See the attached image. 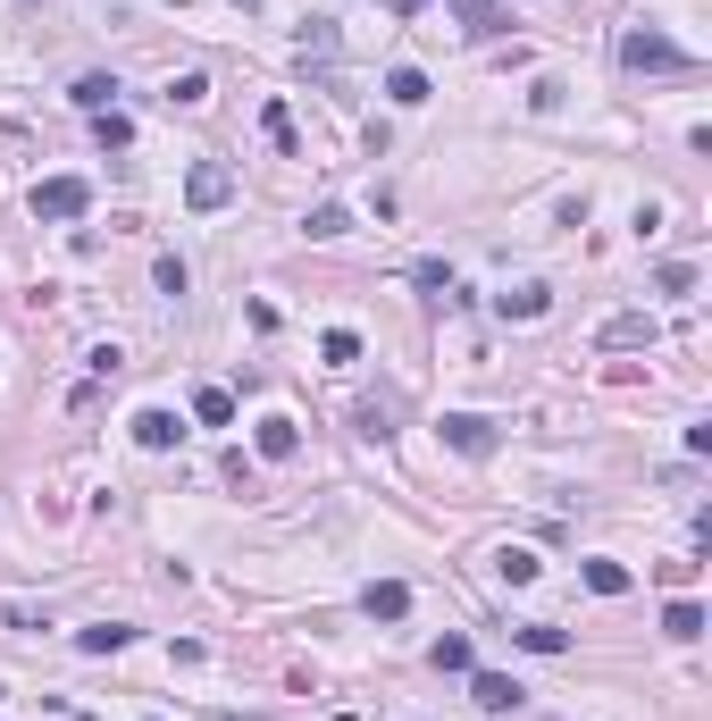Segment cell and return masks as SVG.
Listing matches in <instances>:
<instances>
[{"label": "cell", "mask_w": 712, "mask_h": 721, "mask_svg": "<svg viewBox=\"0 0 712 721\" xmlns=\"http://www.w3.org/2000/svg\"><path fill=\"white\" fill-rule=\"evenodd\" d=\"M620 68H638V77H688L695 59L679 51L671 34H645V26H638V34H620Z\"/></svg>", "instance_id": "6da1fadb"}, {"label": "cell", "mask_w": 712, "mask_h": 721, "mask_svg": "<svg viewBox=\"0 0 712 721\" xmlns=\"http://www.w3.org/2000/svg\"><path fill=\"white\" fill-rule=\"evenodd\" d=\"M93 210V185L84 176H42L34 185V219H84Z\"/></svg>", "instance_id": "7a4b0ae2"}, {"label": "cell", "mask_w": 712, "mask_h": 721, "mask_svg": "<svg viewBox=\"0 0 712 721\" xmlns=\"http://www.w3.org/2000/svg\"><path fill=\"white\" fill-rule=\"evenodd\" d=\"M603 344H612V353H654L662 319H654V311H620V319H603Z\"/></svg>", "instance_id": "3957f363"}, {"label": "cell", "mask_w": 712, "mask_h": 721, "mask_svg": "<svg viewBox=\"0 0 712 721\" xmlns=\"http://www.w3.org/2000/svg\"><path fill=\"white\" fill-rule=\"evenodd\" d=\"M445 445H452V454H469V461H487V454H495V419H478V412H445Z\"/></svg>", "instance_id": "277c9868"}, {"label": "cell", "mask_w": 712, "mask_h": 721, "mask_svg": "<svg viewBox=\"0 0 712 721\" xmlns=\"http://www.w3.org/2000/svg\"><path fill=\"white\" fill-rule=\"evenodd\" d=\"M126 428H134V445H143V454H169V445L185 437V419H176V412H160V403H151V412H134Z\"/></svg>", "instance_id": "5b68a950"}, {"label": "cell", "mask_w": 712, "mask_h": 721, "mask_svg": "<svg viewBox=\"0 0 712 721\" xmlns=\"http://www.w3.org/2000/svg\"><path fill=\"white\" fill-rule=\"evenodd\" d=\"M520 697H528V688L504 680V671H469V704H478V713H511Z\"/></svg>", "instance_id": "8992f818"}, {"label": "cell", "mask_w": 712, "mask_h": 721, "mask_svg": "<svg viewBox=\"0 0 712 721\" xmlns=\"http://www.w3.org/2000/svg\"><path fill=\"white\" fill-rule=\"evenodd\" d=\"M252 445H261V461H294V454H302V428H294L285 412H268L261 428H252Z\"/></svg>", "instance_id": "52a82bcc"}, {"label": "cell", "mask_w": 712, "mask_h": 721, "mask_svg": "<svg viewBox=\"0 0 712 721\" xmlns=\"http://www.w3.org/2000/svg\"><path fill=\"white\" fill-rule=\"evenodd\" d=\"M226 193H235V176H226L218 160H202V169L185 176V202H193V210H226Z\"/></svg>", "instance_id": "ba28073f"}, {"label": "cell", "mask_w": 712, "mask_h": 721, "mask_svg": "<svg viewBox=\"0 0 712 721\" xmlns=\"http://www.w3.org/2000/svg\"><path fill=\"white\" fill-rule=\"evenodd\" d=\"M360 612H369V621H403V612H411V588H403V579H369V588H360Z\"/></svg>", "instance_id": "9c48e42d"}, {"label": "cell", "mask_w": 712, "mask_h": 721, "mask_svg": "<svg viewBox=\"0 0 712 721\" xmlns=\"http://www.w3.org/2000/svg\"><path fill=\"white\" fill-rule=\"evenodd\" d=\"M662 638L695 646V638H704V605H688V596H671V605H662Z\"/></svg>", "instance_id": "30bf717a"}, {"label": "cell", "mask_w": 712, "mask_h": 721, "mask_svg": "<svg viewBox=\"0 0 712 721\" xmlns=\"http://www.w3.org/2000/svg\"><path fill=\"white\" fill-rule=\"evenodd\" d=\"M579 579H587L596 596H629V588H638V579H629V562H603V554H596V562H579Z\"/></svg>", "instance_id": "8fae6325"}, {"label": "cell", "mask_w": 712, "mask_h": 721, "mask_svg": "<svg viewBox=\"0 0 712 721\" xmlns=\"http://www.w3.org/2000/svg\"><path fill=\"white\" fill-rule=\"evenodd\" d=\"M452 18H461L469 34H504V26H511V18H504V0H452Z\"/></svg>", "instance_id": "7c38bea8"}, {"label": "cell", "mask_w": 712, "mask_h": 721, "mask_svg": "<svg viewBox=\"0 0 712 721\" xmlns=\"http://www.w3.org/2000/svg\"><path fill=\"white\" fill-rule=\"evenodd\" d=\"M386 101L394 110H419V101H428V77H419V68H386Z\"/></svg>", "instance_id": "4fadbf2b"}, {"label": "cell", "mask_w": 712, "mask_h": 721, "mask_svg": "<svg viewBox=\"0 0 712 721\" xmlns=\"http://www.w3.org/2000/svg\"><path fill=\"white\" fill-rule=\"evenodd\" d=\"M537 554H528V546H504V554H495V579H504V588H528V579H537Z\"/></svg>", "instance_id": "5bb4252c"}, {"label": "cell", "mask_w": 712, "mask_h": 721, "mask_svg": "<svg viewBox=\"0 0 712 721\" xmlns=\"http://www.w3.org/2000/svg\"><path fill=\"white\" fill-rule=\"evenodd\" d=\"M511 638H520L528 654H570V629H553V621H520Z\"/></svg>", "instance_id": "9a60e30c"}, {"label": "cell", "mask_w": 712, "mask_h": 721, "mask_svg": "<svg viewBox=\"0 0 712 721\" xmlns=\"http://www.w3.org/2000/svg\"><path fill=\"white\" fill-rule=\"evenodd\" d=\"M68 101H75V110H93V118H101V110H118V77H75V93H68Z\"/></svg>", "instance_id": "2e32d148"}, {"label": "cell", "mask_w": 712, "mask_h": 721, "mask_svg": "<svg viewBox=\"0 0 712 721\" xmlns=\"http://www.w3.org/2000/svg\"><path fill=\"white\" fill-rule=\"evenodd\" d=\"M344 227H353V210H344V202H319L311 219H302V235H311V244H327V235H344Z\"/></svg>", "instance_id": "e0dca14e"}, {"label": "cell", "mask_w": 712, "mask_h": 721, "mask_svg": "<svg viewBox=\"0 0 712 721\" xmlns=\"http://www.w3.org/2000/svg\"><path fill=\"white\" fill-rule=\"evenodd\" d=\"M545 311H553L545 285H511V294H504V319H545Z\"/></svg>", "instance_id": "ac0fdd59"}, {"label": "cell", "mask_w": 712, "mask_h": 721, "mask_svg": "<svg viewBox=\"0 0 712 721\" xmlns=\"http://www.w3.org/2000/svg\"><path fill=\"white\" fill-rule=\"evenodd\" d=\"M193 419H202V428H226V419H235V395H226V386H202V395H193Z\"/></svg>", "instance_id": "d6986e66"}, {"label": "cell", "mask_w": 712, "mask_h": 721, "mask_svg": "<svg viewBox=\"0 0 712 721\" xmlns=\"http://www.w3.org/2000/svg\"><path fill=\"white\" fill-rule=\"evenodd\" d=\"M134 629L126 621H101V629H75V646H84V654H118V646H126Z\"/></svg>", "instance_id": "ffe728a7"}, {"label": "cell", "mask_w": 712, "mask_h": 721, "mask_svg": "<svg viewBox=\"0 0 712 721\" xmlns=\"http://www.w3.org/2000/svg\"><path fill=\"white\" fill-rule=\"evenodd\" d=\"M93 134H101V152H126V143H134V118H126V110H101Z\"/></svg>", "instance_id": "44dd1931"}, {"label": "cell", "mask_w": 712, "mask_h": 721, "mask_svg": "<svg viewBox=\"0 0 712 721\" xmlns=\"http://www.w3.org/2000/svg\"><path fill=\"white\" fill-rule=\"evenodd\" d=\"M428 663L436 671H469V638H452V629H445V638L428 646Z\"/></svg>", "instance_id": "7402d4cb"}, {"label": "cell", "mask_w": 712, "mask_h": 721, "mask_svg": "<svg viewBox=\"0 0 712 721\" xmlns=\"http://www.w3.org/2000/svg\"><path fill=\"white\" fill-rule=\"evenodd\" d=\"M261 126H268V143H277V152H294V110H285V101H268Z\"/></svg>", "instance_id": "603a6c76"}, {"label": "cell", "mask_w": 712, "mask_h": 721, "mask_svg": "<svg viewBox=\"0 0 712 721\" xmlns=\"http://www.w3.org/2000/svg\"><path fill=\"white\" fill-rule=\"evenodd\" d=\"M319 353H327V360H360V336H353V327H327Z\"/></svg>", "instance_id": "cb8c5ba5"}, {"label": "cell", "mask_w": 712, "mask_h": 721, "mask_svg": "<svg viewBox=\"0 0 712 721\" xmlns=\"http://www.w3.org/2000/svg\"><path fill=\"white\" fill-rule=\"evenodd\" d=\"M169 93H176V101H185V110H193V101H210V77H202V68H185V77H176Z\"/></svg>", "instance_id": "d4e9b609"}, {"label": "cell", "mask_w": 712, "mask_h": 721, "mask_svg": "<svg viewBox=\"0 0 712 721\" xmlns=\"http://www.w3.org/2000/svg\"><path fill=\"white\" fill-rule=\"evenodd\" d=\"M386 419H394V412H386V403H360V437H377V445H386V437H394Z\"/></svg>", "instance_id": "484cf974"}, {"label": "cell", "mask_w": 712, "mask_h": 721, "mask_svg": "<svg viewBox=\"0 0 712 721\" xmlns=\"http://www.w3.org/2000/svg\"><path fill=\"white\" fill-rule=\"evenodd\" d=\"M419 285H428V294H445V303H452V268H445V261H419Z\"/></svg>", "instance_id": "4316f807"}, {"label": "cell", "mask_w": 712, "mask_h": 721, "mask_svg": "<svg viewBox=\"0 0 712 721\" xmlns=\"http://www.w3.org/2000/svg\"><path fill=\"white\" fill-rule=\"evenodd\" d=\"M394 18H419V0H394Z\"/></svg>", "instance_id": "83f0119b"}, {"label": "cell", "mask_w": 712, "mask_h": 721, "mask_svg": "<svg viewBox=\"0 0 712 721\" xmlns=\"http://www.w3.org/2000/svg\"><path fill=\"white\" fill-rule=\"evenodd\" d=\"M210 721H244V713H210Z\"/></svg>", "instance_id": "f1b7e54d"}, {"label": "cell", "mask_w": 712, "mask_h": 721, "mask_svg": "<svg viewBox=\"0 0 712 721\" xmlns=\"http://www.w3.org/2000/svg\"><path fill=\"white\" fill-rule=\"evenodd\" d=\"M244 9H252V0H244Z\"/></svg>", "instance_id": "f546056e"}]
</instances>
